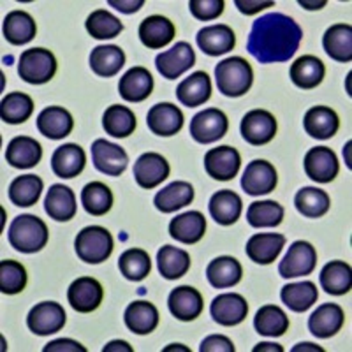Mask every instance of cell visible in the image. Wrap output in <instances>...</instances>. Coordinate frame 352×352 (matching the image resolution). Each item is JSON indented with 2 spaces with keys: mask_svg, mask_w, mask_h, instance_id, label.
<instances>
[{
  "mask_svg": "<svg viewBox=\"0 0 352 352\" xmlns=\"http://www.w3.org/2000/svg\"><path fill=\"white\" fill-rule=\"evenodd\" d=\"M224 0H190L188 9L192 16L199 21H210L224 12Z\"/></svg>",
  "mask_w": 352,
  "mask_h": 352,
  "instance_id": "cell-53",
  "label": "cell"
},
{
  "mask_svg": "<svg viewBox=\"0 0 352 352\" xmlns=\"http://www.w3.org/2000/svg\"><path fill=\"white\" fill-rule=\"evenodd\" d=\"M43 180L36 175H23L18 176L9 185V199L12 204L28 208L39 201L41 192H43Z\"/></svg>",
  "mask_w": 352,
  "mask_h": 352,
  "instance_id": "cell-44",
  "label": "cell"
},
{
  "mask_svg": "<svg viewBox=\"0 0 352 352\" xmlns=\"http://www.w3.org/2000/svg\"><path fill=\"white\" fill-rule=\"evenodd\" d=\"M34 100L32 97L23 92H11L0 102V116L6 124L18 125L32 116Z\"/></svg>",
  "mask_w": 352,
  "mask_h": 352,
  "instance_id": "cell-46",
  "label": "cell"
},
{
  "mask_svg": "<svg viewBox=\"0 0 352 352\" xmlns=\"http://www.w3.org/2000/svg\"><path fill=\"white\" fill-rule=\"evenodd\" d=\"M322 48L329 58L342 64L352 60V27L347 23L331 25L322 37Z\"/></svg>",
  "mask_w": 352,
  "mask_h": 352,
  "instance_id": "cell-32",
  "label": "cell"
},
{
  "mask_svg": "<svg viewBox=\"0 0 352 352\" xmlns=\"http://www.w3.org/2000/svg\"><path fill=\"white\" fill-rule=\"evenodd\" d=\"M176 97L187 108L203 106L212 97V81H210V76L204 71H196L178 85Z\"/></svg>",
  "mask_w": 352,
  "mask_h": 352,
  "instance_id": "cell-31",
  "label": "cell"
},
{
  "mask_svg": "<svg viewBox=\"0 0 352 352\" xmlns=\"http://www.w3.org/2000/svg\"><path fill=\"white\" fill-rule=\"evenodd\" d=\"M168 307L173 317L184 320V322H190L201 316L204 303L197 289L190 287V285H180L169 292Z\"/></svg>",
  "mask_w": 352,
  "mask_h": 352,
  "instance_id": "cell-17",
  "label": "cell"
},
{
  "mask_svg": "<svg viewBox=\"0 0 352 352\" xmlns=\"http://www.w3.org/2000/svg\"><path fill=\"white\" fill-rule=\"evenodd\" d=\"M41 157H43V148H41L39 141L30 136L12 138L6 148L8 164L16 169L34 168L41 162Z\"/></svg>",
  "mask_w": 352,
  "mask_h": 352,
  "instance_id": "cell-26",
  "label": "cell"
},
{
  "mask_svg": "<svg viewBox=\"0 0 352 352\" xmlns=\"http://www.w3.org/2000/svg\"><path fill=\"white\" fill-rule=\"evenodd\" d=\"M243 276L240 261L231 256H220L213 259L206 268V278L215 289H229L236 285Z\"/></svg>",
  "mask_w": 352,
  "mask_h": 352,
  "instance_id": "cell-36",
  "label": "cell"
},
{
  "mask_svg": "<svg viewBox=\"0 0 352 352\" xmlns=\"http://www.w3.org/2000/svg\"><path fill=\"white\" fill-rule=\"evenodd\" d=\"M169 162L155 152H146L134 164V178L141 188H155L169 176Z\"/></svg>",
  "mask_w": 352,
  "mask_h": 352,
  "instance_id": "cell-18",
  "label": "cell"
},
{
  "mask_svg": "<svg viewBox=\"0 0 352 352\" xmlns=\"http://www.w3.org/2000/svg\"><path fill=\"white\" fill-rule=\"evenodd\" d=\"M152 90L153 76L150 74L148 69L141 67V65L129 69L118 83L120 97L127 102H143L144 99L152 96Z\"/></svg>",
  "mask_w": 352,
  "mask_h": 352,
  "instance_id": "cell-22",
  "label": "cell"
},
{
  "mask_svg": "<svg viewBox=\"0 0 352 352\" xmlns=\"http://www.w3.org/2000/svg\"><path fill=\"white\" fill-rule=\"evenodd\" d=\"M294 204H296L298 212L307 219H320L328 213L331 201L322 188L303 187L298 190Z\"/></svg>",
  "mask_w": 352,
  "mask_h": 352,
  "instance_id": "cell-45",
  "label": "cell"
},
{
  "mask_svg": "<svg viewBox=\"0 0 352 352\" xmlns=\"http://www.w3.org/2000/svg\"><path fill=\"white\" fill-rule=\"evenodd\" d=\"M320 287L333 296L347 294L352 287V270L345 261H331L320 272Z\"/></svg>",
  "mask_w": 352,
  "mask_h": 352,
  "instance_id": "cell-41",
  "label": "cell"
},
{
  "mask_svg": "<svg viewBox=\"0 0 352 352\" xmlns=\"http://www.w3.org/2000/svg\"><path fill=\"white\" fill-rule=\"evenodd\" d=\"M254 328L263 336H282L289 329V317L276 305H264L254 317Z\"/></svg>",
  "mask_w": 352,
  "mask_h": 352,
  "instance_id": "cell-43",
  "label": "cell"
},
{
  "mask_svg": "<svg viewBox=\"0 0 352 352\" xmlns=\"http://www.w3.org/2000/svg\"><path fill=\"white\" fill-rule=\"evenodd\" d=\"M206 232V219L201 212H185L169 222V234L184 245H194L203 240Z\"/></svg>",
  "mask_w": 352,
  "mask_h": 352,
  "instance_id": "cell-24",
  "label": "cell"
},
{
  "mask_svg": "<svg viewBox=\"0 0 352 352\" xmlns=\"http://www.w3.org/2000/svg\"><path fill=\"white\" fill-rule=\"evenodd\" d=\"M9 243L21 254H36L48 243L50 231L44 220L36 215L25 213L18 215L9 226Z\"/></svg>",
  "mask_w": 352,
  "mask_h": 352,
  "instance_id": "cell-2",
  "label": "cell"
},
{
  "mask_svg": "<svg viewBox=\"0 0 352 352\" xmlns=\"http://www.w3.org/2000/svg\"><path fill=\"white\" fill-rule=\"evenodd\" d=\"M300 351H317V352H324V349L319 347V345L310 344V342H305V344H298L296 347H292V352H300Z\"/></svg>",
  "mask_w": 352,
  "mask_h": 352,
  "instance_id": "cell-60",
  "label": "cell"
},
{
  "mask_svg": "<svg viewBox=\"0 0 352 352\" xmlns=\"http://www.w3.org/2000/svg\"><path fill=\"white\" fill-rule=\"evenodd\" d=\"M229 120L224 111L217 108H208L199 111L190 120V136L201 144H210L222 140L228 134Z\"/></svg>",
  "mask_w": 352,
  "mask_h": 352,
  "instance_id": "cell-6",
  "label": "cell"
},
{
  "mask_svg": "<svg viewBox=\"0 0 352 352\" xmlns=\"http://www.w3.org/2000/svg\"><path fill=\"white\" fill-rule=\"evenodd\" d=\"M278 176L272 162L263 159L252 160L241 176V187L248 196H264L275 190Z\"/></svg>",
  "mask_w": 352,
  "mask_h": 352,
  "instance_id": "cell-11",
  "label": "cell"
},
{
  "mask_svg": "<svg viewBox=\"0 0 352 352\" xmlns=\"http://www.w3.org/2000/svg\"><path fill=\"white\" fill-rule=\"evenodd\" d=\"M210 215L220 226H232L240 219L241 210H243V203L241 197L236 192H232L229 188L219 190L210 199Z\"/></svg>",
  "mask_w": 352,
  "mask_h": 352,
  "instance_id": "cell-34",
  "label": "cell"
},
{
  "mask_svg": "<svg viewBox=\"0 0 352 352\" xmlns=\"http://www.w3.org/2000/svg\"><path fill=\"white\" fill-rule=\"evenodd\" d=\"M125 326L136 335H148L159 326V310L150 301H134L125 308Z\"/></svg>",
  "mask_w": 352,
  "mask_h": 352,
  "instance_id": "cell-33",
  "label": "cell"
},
{
  "mask_svg": "<svg viewBox=\"0 0 352 352\" xmlns=\"http://www.w3.org/2000/svg\"><path fill=\"white\" fill-rule=\"evenodd\" d=\"M264 351H270V352H284V347L278 344H270V342H264V344H257L254 347V352H264Z\"/></svg>",
  "mask_w": 352,
  "mask_h": 352,
  "instance_id": "cell-59",
  "label": "cell"
},
{
  "mask_svg": "<svg viewBox=\"0 0 352 352\" xmlns=\"http://www.w3.org/2000/svg\"><path fill=\"white\" fill-rule=\"evenodd\" d=\"M215 81L222 96L241 97L252 87L254 71L241 56H229L217 64Z\"/></svg>",
  "mask_w": 352,
  "mask_h": 352,
  "instance_id": "cell-3",
  "label": "cell"
},
{
  "mask_svg": "<svg viewBox=\"0 0 352 352\" xmlns=\"http://www.w3.org/2000/svg\"><path fill=\"white\" fill-rule=\"evenodd\" d=\"M92 162L102 175L120 176L129 166V155L120 144L96 140L92 143Z\"/></svg>",
  "mask_w": 352,
  "mask_h": 352,
  "instance_id": "cell-15",
  "label": "cell"
},
{
  "mask_svg": "<svg viewBox=\"0 0 352 352\" xmlns=\"http://www.w3.org/2000/svg\"><path fill=\"white\" fill-rule=\"evenodd\" d=\"M157 266L166 280H178L190 270V256L184 248L164 245L157 252Z\"/></svg>",
  "mask_w": 352,
  "mask_h": 352,
  "instance_id": "cell-40",
  "label": "cell"
},
{
  "mask_svg": "<svg viewBox=\"0 0 352 352\" xmlns=\"http://www.w3.org/2000/svg\"><path fill=\"white\" fill-rule=\"evenodd\" d=\"M27 285V270L12 259L0 261V291L4 294H18Z\"/></svg>",
  "mask_w": 352,
  "mask_h": 352,
  "instance_id": "cell-52",
  "label": "cell"
},
{
  "mask_svg": "<svg viewBox=\"0 0 352 352\" xmlns=\"http://www.w3.org/2000/svg\"><path fill=\"white\" fill-rule=\"evenodd\" d=\"M234 6L238 8V11L247 14V16H252V14H257L261 12L263 9L266 8H273L275 2L273 0H268V2H261V0H234Z\"/></svg>",
  "mask_w": 352,
  "mask_h": 352,
  "instance_id": "cell-56",
  "label": "cell"
},
{
  "mask_svg": "<svg viewBox=\"0 0 352 352\" xmlns=\"http://www.w3.org/2000/svg\"><path fill=\"white\" fill-rule=\"evenodd\" d=\"M65 310L60 303L55 301H43L32 307L27 316V326L32 333L39 336H48L58 333L65 326Z\"/></svg>",
  "mask_w": 352,
  "mask_h": 352,
  "instance_id": "cell-7",
  "label": "cell"
},
{
  "mask_svg": "<svg viewBox=\"0 0 352 352\" xmlns=\"http://www.w3.org/2000/svg\"><path fill=\"white\" fill-rule=\"evenodd\" d=\"M201 352H234V344L224 335L206 336L199 345Z\"/></svg>",
  "mask_w": 352,
  "mask_h": 352,
  "instance_id": "cell-54",
  "label": "cell"
},
{
  "mask_svg": "<svg viewBox=\"0 0 352 352\" xmlns=\"http://www.w3.org/2000/svg\"><path fill=\"white\" fill-rule=\"evenodd\" d=\"M303 166L308 178L317 184H329L335 180L340 171L336 153L328 146H316V148L308 150Z\"/></svg>",
  "mask_w": 352,
  "mask_h": 352,
  "instance_id": "cell-13",
  "label": "cell"
},
{
  "mask_svg": "<svg viewBox=\"0 0 352 352\" xmlns=\"http://www.w3.org/2000/svg\"><path fill=\"white\" fill-rule=\"evenodd\" d=\"M44 352H87V349L76 340H71V338H58V340H53L50 342L46 347L43 349Z\"/></svg>",
  "mask_w": 352,
  "mask_h": 352,
  "instance_id": "cell-55",
  "label": "cell"
},
{
  "mask_svg": "<svg viewBox=\"0 0 352 352\" xmlns=\"http://www.w3.org/2000/svg\"><path fill=\"white\" fill-rule=\"evenodd\" d=\"M196 43L206 55L220 56L229 53L236 46V36L229 25H210V27L201 28L197 32Z\"/></svg>",
  "mask_w": 352,
  "mask_h": 352,
  "instance_id": "cell-20",
  "label": "cell"
},
{
  "mask_svg": "<svg viewBox=\"0 0 352 352\" xmlns=\"http://www.w3.org/2000/svg\"><path fill=\"white\" fill-rule=\"evenodd\" d=\"M194 201V187L188 182H173L155 194L153 204L162 213H173Z\"/></svg>",
  "mask_w": 352,
  "mask_h": 352,
  "instance_id": "cell-38",
  "label": "cell"
},
{
  "mask_svg": "<svg viewBox=\"0 0 352 352\" xmlns=\"http://www.w3.org/2000/svg\"><path fill=\"white\" fill-rule=\"evenodd\" d=\"M344 320L345 314L340 305L324 303L308 317V329L317 338H331L340 331Z\"/></svg>",
  "mask_w": 352,
  "mask_h": 352,
  "instance_id": "cell-21",
  "label": "cell"
},
{
  "mask_svg": "<svg viewBox=\"0 0 352 352\" xmlns=\"http://www.w3.org/2000/svg\"><path fill=\"white\" fill-rule=\"evenodd\" d=\"M280 298L289 310L301 314L307 312L314 303H317L319 291L314 282H296V284L284 285L280 291Z\"/></svg>",
  "mask_w": 352,
  "mask_h": 352,
  "instance_id": "cell-42",
  "label": "cell"
},
{
  "mask_svg": "<svg viewBox=\"0 0 352 352\" xmlns=\"http://www.w3.org/2000/svg\"><path fill=\"white\" fill-rule=\"evenodd\" d=\"M303 39L300 25L284 12H270L257 18L247 41V52L259 64L287 62Z\"/></svg>",
  "mask_w": 352,
  "mask_h": 352,
  "instance_id": "cell-1",
  "label": "cell"
},
{
  "mask_svg": "<svg viewBox=\"0 0 352 352\" xmlns=\"http://www.w3.org/2000/svg\"><path fill=\"white\" fill-rule=\"evenodd\" d=\"M303 127L308 136L316 140H329L338 132L340 118L328 106H314L305 115Z\"/></svg>",
  "mask_w": 352,
  "mask_h": 352,
  "instance_id": "cell-30",
  "label": "cell"
},
{
  "mask_svg": "<svg viewBox=\"0 0 352 352\" xmlns=\"http://www.w3.org/2000/svg\"><path fill=\"white\" fill-rule=\"evenodd\" d=\"M326 67L320 58L314 55H303L294 60L291 65V80L298 88L303 90H312L319 87L324 80Z\"/></svg>",
  "mask_w": 352,
  "mask_h": 352,
  "instance_id": "cell-35",
  "label": "cell"
},
{
  "mask_svg": "<svg viewBox=\"0 0 352 352\" xmlns=\"http://www.w3.org/2000/svg\"><path fill=\"white\" fill-rule=\"evenodd\" d=\"M102 127L113 138H127L136 129V115L127 106L113 104L102 115Z\"/></svg>",
  "mask_w": 352,
  "mask_h": 352,
  "instance_id": "cell-47",
  "label": "cell"
},
{
  "mask_svg": "<svg viewBox=\"0 0 352 352\" xmlns=\"http://www.w3.org/2000/svg\"><path fill=\"white\" fill-rule=\"evenodd\" d=\"M276 134L275 116L266 109H252L241 120V136L252 146H263L273 141Z\"/></svg>",
  "mask_w": 352,
  "mask_h": 352,
  "instance_id": "cell-10",
  "label": "cell"
},
{
  "mask_svg": "<svg viewBox=\"0 0 352 352\" xmlns=\"http://www.w3.org/2000/svg\"><path fill=\"white\" fill-rule=\"evenodd\" d=\"M108 4L111 8H115L116 11L124 12V14H132V12H138L144 6V0H108Z\"/></svg>",
  "mask_w": 352,
  "mask_h": 352,
  "instance_id": "cell-57",
  "label": "cell"
},
{
  "mask_svg": "<svg viewBox=\"0 0 352 352\" xmlns=\"http://www.w3.org/2000/svg\"><path fill=\"white\" fill-rule=\"evenodd\" d=\"M196 64V53L192 46L185 41L176 43L171 50L162 52L157 55L155 67L160 72V76L166 80H176Z\"/></svg>",
  "mask_w": 352,
  "mask_h": 352,
  "instance_id": "cell-9",
  "label": "cell"
},
{
  "mask_svg": "<svg viewBox=\"0 0 352 352\" xmlns=\"http://www.w3.org/2000/svg\"><path fill=\"white\" fill-rule=\"evenodd\" d=\"M349 148H351V141L347 143V146L344 148V155H347V166L351 168V159H349Z\"/></svg>",
  "mask_w": 352,
  "mask_h": 352,
  "instance_id": "cell-63",
  "label": "cell"
},
{
  "mask_svg": "<svg viewBox=\"0 0 352 352\" xmlns=\"http://www.w3.org/2000/svg\"><path fill=\"white\" fill-rule=\"evenodd\" d=\"M56 72V58L50 50H25L18 60V74L30 85L48 83Z\"/></svg>",
  "mask_w": 352,
  "mask_h": 352,
  "instance_id": "cell-5",
  "label": "cell"
},
{
  "mask_svg": "<svg viewBox=\"0 0 352 352\" xmlns=\"http://www.w3.org/2000/svg\"><path fill=\"white\" fill-rule=\"evenodd\" d=\"M85 164H87V155H85V150L80 144H62L53 152L52 169L58 178L69 180V178L81 175Z\"/></svg>",
  "mask_w": 352,
  "mask_h": 352,
  "instance_id": "cell-25",
  "label": "cell"
},
{
  "mask_svg": "<svg viewBox=\"0 0 352 352\" xmlns=\"http://www.w3.org/2000/svg\"><path fill=\"white\" fill-rule=\"evenodd\" d=\"M104 298V291L99 280L92 276H80L67 289V300L71 307L80 314H90L99 308Z\"/></svg>",
  "mask_w": 352,
  "mask_h": 352,
  "instance_id": "cell-14",
  "label": "cell"
},
{
  "mask_svg": "<svg viewBox=\"0 0 352 352\" xmlns=\"http://www.w3.org/2000/svg\"><path fill=\"white\" fill-rule=\"evenodd\" d=\"M171 351H185V352H188V349L184 347V345H180V344H173V345H169V347L164 349V352H171Z\"/></svg>",
  "mask_w": 352,
  "mask_h": 352,
  "instance_id": "cell-62",
  "label": "cell"
},
{
  "mask_svg": "<svg viewBox=\"0 0 352 352\" xmlns=\"http://www.w3.org/2000/svg\"><path fill=\"white\" fill-rule=\"evenodd\" d=\"M241 166V155L232 146H219L212 148L204 155V169L212 176L213 180L229 182L238 175Z\"/></svg>",
  "mask_w": 352,
  "mask_h": 352,
  "instance_id": "cell-12",
  "label": "cell"
},
{
  "mask_svg": "<svg viewBox=\"0 0 352 352\" xmlns=\"http://www.w3.org/2000/svg\"><path fill=\"white\" fill-rule=\"evenodd\" d=\"M140 39L148 50H160L168 46L176 36V28L169 18L153 14V16L144 18L140 25Z\"/></svg>",
  "mask_w": 352,
  "mask_h": 352,
  "instance_id": "cell-23",
  "label": "cell"
},
{
  "mask_svg": "<svg viewBox=\"0 0 352 352\" xmlns=\"http://www.w3.org/2000/svg\"><path fill=\"white\" fill-rule=\"evenodd\" d=\"M87 32L94 37V39H113V37L120 36L124 30V25L116 16H113L111 12L106 9H97V11L90 12V16L85 21Z\"/></svg>",
  "mask_w": 352,
  "mask_h": 352,
  "instance_id": "cell-51",
  "label": "cell"
},
{
  "mask_svg": "<svg viewBox=\"0 0 352 352\" xmlns=\"http://www.w3.org/2000/svg\"><path fill=\"white\" fill-rule=\"evenodd\" d=\"M300 6H303L305 9H310V11H316V9L324 8L326 0H320V2H308V0H300Z\"/></svg>",
  "mask_w": 352,
  "mask_h": 352,
  "instance_id": "cell-61",
  "label": "cell"
},
{
  "mask_svg": "<svg viewBox=\"0 0 352 352\" xmlns=\"http://www.w3.org/2000/svg\"><path fill=\"white\" fill-rule=\"evenodd\" d=\"M113 351H122V352H132V347L125 340H113L102 349V352H113Z\"/></svg>",
  "mask_w": 352,
  "mask_h": 352,
  "instance_id": "cell-58",
  "label": "cell"
},
{
  "mask_svg": "<svg viewBox=\"0 0 352 352\" xmlns=\"http://www.w3.org/2000/svg\"><path fill=\"white\" fill-rule=\"evenodd\" d=\"M146 125L157 136H175L184 127V113L171 102H159L148 111Z\"/></svg>",
  "mask_w": 352,
  "mask_h": 352,
  "instance_id": "cell-19",
  "label": "cell"
},
{
  "mask_svg": "<svg viewBox=\"0 0 352 352\" xmlns=\"http://www.w3.org/2000/svg\"><path fill=\"white\" fill-rule=\"evenodd\" d=\"M4 39L12 46L27 44L36 37L37 27L34 18L25 11H11L4 18Z\"/></svg>",
  "mask_w": 352,
  "mask_h": 352,
  "instance_id": "cell-39",
  "label": "cell"
},
{
  "mask_svg": "<svg viewBox=\"0 0 352 352\" xmlns=\"http://www.w3.org/2000/svg\"><path fill=\"white\" fill-rule=\"evenodd\" d=\"M44 210L50 215V219L56 220V222H67L76 215V196L65 185H52L48 194H46V199H44Z\"/></svg>",
  "mask_w": 352,
  "mask_h": 352,
  "instance_id": "cell-28",
  "label": "cell"
},
{
  "mask_svg": "<svg viewBox=\"0 0 352 352\" xmlns=\"http://www.w3.org/2000/svg\"><path fill=\"white\" fill-rule=\"evenodd\" d=\"M284 245V234H278V232H259V234H254L247 241L245 252H247V256L254 263L272 264L276 257L280 256Z\"/></svg>",
  "mask_w": 352,
  "mask_h": 352,
  "instance_id": "cell-27",
  "label": "cell"
},
{
  "mask_svg": "<svg viewBox=\"0 0 352 352\" xmlns=\"http://www.w3.org/2000/svg\"><path fill=\"white\" fill-rule=\"evenodd\" d=\"M125 64V53L120 46L106 44L96 46L90 53V69L100 78H111L120 72Z\"/></svg>",
  "mask_w": 352,
  "mask_h": 352,
  "instance_id": "cell-37",
  "label": "cell"
},
{
  "mask_svg": "<svg viewBox=\"0 0 352 352\" xmlns=\"http://www.w3.org/2000/svg\"><path fill=\"white\" fill-rule=\"evenodd\" d=\"M111 232L102 226H88L78 232L74 240V250L78 257L87 264H100L104 263L113 254Z\"/></svg>",
  "mask_w": 352,
  "mask_h": 352,
  "instance_id": "cell-4",
  "label": "cell"
},
{
  "mask_svg": "<svg viewBox=\"0 0 352 352\" xmlns=\"http://www.w3.org/2000/svg\"><path fill=\"white\" fill-rule=\"evenodd\" d=\"M247 220L252 228H276L284 220V206L276 201H256L248 206Z\"/></svg>",
  "mask_w": 352,
  "mask_h": 352,
  "instance_id": "cell-50",
  "label": "cell"
},
{
  "mask_svg": "<svg viewBox=\"0 0 352 352\" xmlns=\"http://www.w3.org/2000/svg\"><path fill=\"white\" fill-rule=\"evenodd\" d=\"M37 129L50 140H64L74 129V120L71 113L62 106H50L37 116Z\"/></svg>",
  "mask_w": 352,
  "mask_h": 352,
  "instance_id": "cell-29",
  "label": "cell"
},
{
  "mask_svg": "<svg viewBox=\"0 0 352 352\" xmlns=\"http://www.w3.org/2000/svg\"><path fill=\"white\" fill-rule=\"evenodd\" d=\"M122 275L131 282H141L152 272V259L143 248H129L118 259Z\"/></svg>",
  "mask_w": 352,
  "mask_h": 352,
  "instance_id": "cell-49",
  "label": "cell"
},
{
  "mask_svg": "<svg viewBox=\"0 0 352 352\" xmlns=\"http://www.w3.org/2000/svg\"><path fill=\"white\" fill-rule=\"evenodd\" d=\"M81 204L90 215L102 217L111 210L113 192L102 182H90L81 190Z\"/></svg>",
  "mask_w": 352,
  "mask_h": 352,
  "instance_id": "cell-48",
  "label": "cell"
},
{
  "mask_svg": "<svg viewBox=\"0 0 352 352\" xmlns=\"http://www.w3.org/2000/svg\"><path fill=\"white\" fill-rule=\"evenodd\" d=\"M210 314L213 320L220 326H236L243 322L248 314V303L241 294L236 292H226L219 294L210 305Z\"/></svg>",
  "mask_w": 352,
  "mask_h": 352,
  "instance_id": "cell-16",
  "label": "cell"
},
{
  "mask_svg": "<svg viewBox=\"0 0 352 352\" xmlns=\"http://www.w3.org/2000/svg\"><path fill=\"white\" fill-rule=\"evenodd\" d=\"M317 266V252L312 243L308 241H294L289 247L287 254L278 264V273L284 278H296V276L310 275Z\"/></svg>",
  "mask_w": 352,
  "mask_h": 352,
  "instance_id": "cell-8",
  "label": "cell"
}]
</instances>
